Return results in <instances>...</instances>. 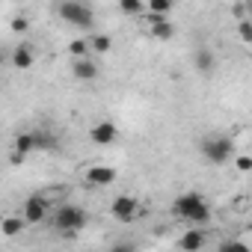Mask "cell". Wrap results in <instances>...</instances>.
<instances>
[{
  "label": "cell",
  "mask_w": 252,
  "mask_h": 252,
  "mask_svg": "<svg viewBox=\"0 0 252 252\" xmlns=\"http://www.w3.org/2000/svg\"><path fill=\"white\" fill-rule=\"evenodd\" d=\"M172 217H178V220H184V222H193V228H202V225L211 220V205L205 202L202 193L187 190V193H181V196L172 202Z\"/></svg>",
  "instance_id": "1"
},
{
  "label": "cell",
  "mask_w": 252,
  "mask_h": 252,
  "mask_svg": "<svg viewBox=\"0 0 252 252\" xmlns=\"http://www.w3.org/2000/svg\"><path fill=\"white\" fill-rule=\"evenodd\" d=\"M51 222H54V228H57L65 240H74V234H77L80 228H86L89 217H86V211H83L80 205H60V208L51 214Z\"/></svg>",
  "instance_id": "2"
},
{
  "label": "cell",
  "mask_w": 252,
  "mask_h": 252,
  "mask_svg": "<svg viewBox=\"0 0 252 252\" xmlns=\"http://www.w3.org/2000/svg\"><path fill=\"white\" fill-rule=\"evenodd\" d=\"M60 18L77 30H92L95 27V9L86 6V3H77V0H68V3H60L57 6Z\"/></svg>",
  "instance_id": "3"
},
{
  "label": "cell",
  "mask_w": 252,
  "mask_h": 252,
  "mask_svg": "<svg viewBox=\"0 0 252 252\" xmlns=\"http://www.w3.org/2000/svg\"><path fill=\"white\" fill-rule=\"evenodd\" d=\"M199 152H202V158H205L208 163L222 166V163L231 160V155H234V143H231L228 137H205V140L199 143Z\"/></svg>",
  "instance_id": "4"
},
{
  "label": "cell",
  "mask_w": 252,
  "mask_h": 252,
  "mask_svg": "<svg viewBox=\"0 0 252 252\" xmlns=\"http://www.w3.org/2000/svg\"><path fill=\"white\" fill-rule=\"evenodd\" d=\"M51 217V202L45 199V196H30L27 202H24V208H21V220L27 222V225H39V222H45Z\"/></svg>",
  "instance_id": "5"
},
{
  "label": "cell",
  "mask_w": 252,
  "mask_h": 252,
  "mask_svg": "<svg viewBox=\"0 0 252 252\" xmlns=\"http://www.w3.org/2000/svg\"><path fill=\"white\" fill-rule=\"evenodd\" d=\"M140 202L134 199V196H116L113 199V205H110V214H113V220H119V222H134L137 217H140Z\"/></svg>",
  "instance_id": "6"
},
{
  "label": "cell",
  "mask_w": 252,
  "mask_h": 252,
  "mask_svg": "<svg viewBox=\"0 0 252 252\" xmlns=\"http://www.w3.org/2000/svg\"><path fill=\"white\" fill-rule=\"evenodd\" d=\"M89 140H92L95 146H101V149L116 146V140H119V128H116L110 119H101V122H95L92 128H89Z\"/></svg>",
  "instance_id": "7"
},
{
  "label": "cell",
  "mask_w": 252,
  "mask_h": 252,
  "mask_svg": "<svg viewBox=\"0 0 252 252\" xmlns=\"http://www.w3.org/2000/svg\"><path fill=\"white\" fill-rule=\"evenodd\" d=\"M83 181H86L89 187H95V190L110 187V184L116 181V169H113V166H92V169H86Z\"/></svg>",
  "instance_id": "8"
},
{
  "label": "cell",
  "mask_w": 252,
  "mask_h": 252,
  "mask_svg": "<svg viewBox=\"0 0 252 252\" xmlns=\"http://www.w3.org/2000/svg\"><path fill=\"white\" fill-rule=\"evenodd\" d=\"M205 240H208L205 228H187V231L178 237V249H181V252H202V249H205Z\"/></svg>",
  "instance_id": "9"
},
{
  "label": "cell",
  "mask_w": 252,
  "mask_h": 252,
  "mask_svg": "<svg viewBox=\"0 0 252 252\" xmlns=\"http://www.w3.org/2000/svg\"><path fill=\"white\" fill-rule=\"evenodd\" d=\"M71 74H74L77 80H95V77L101 74V68H98V63H95L92 57H86V60H74V63H71Z\"/></svg>",
  "instance_id": "10"
},
{
  "label": "cell",
  "mask_w": 252,
  "mask_h": 252,
  "mask_svg": "<svg viewBox=\"0 0 252 252\" xmlns=\"http://www.w3.org/2000/svg\"><path fill=\"white\" fill-rule=\"evenodd\" d=\"M12 65L18 68V71H27V68H33V63H36V54H33V45H18L15 51H12Z\"/></svg>",
  "instance_id": "11"
},
{
  "label": "cell",
  "mask_w": 252,
  "mask_h": 252,
  "mask_svg": "<svg viewBox=\"0 0 252 252\" xmlns=\"http://www.w3.org/2000/svg\"><path fill=\"white\" fill-rule=\"evenodd\" d=\"M193 65H196L199 74H214V68H217V57H214V51H211V48H196V54H193Z\"/></svg>",
  "instance_id": "12"
},
{
  "label": "cell",
  "mask_w": 252,
  "mask_h": 252,
  "mask_svg": "<svg viewBox=\"0 0 252 252\" xmlns=\"http://www.w3.org/2000/svg\"><path fill=\"white\" fill-rule=\"evenodd\" d=\"M149 33H152L158 42H169V39L175 36V27H172L166 18H152V24H149Z\"/></svg>",
  "instance_id": "13"
},
{
  "label": "cell",
  "mask_w": 252,
  "mask_h": 252,
  "mask_svg": "<svg viewBox=\"0 0 252 252\" xmlns=\"http://www.w3.org/2000/svg\"><path fill=\"white\" fill-rule=\"evenodd\" d=\"M57 137L51 131H33V152H54Z\"/></svg>",
  "instance_id": "14"
},
{
  "label": "cell",
  "mask_w": 252,
  "mask_h": 252,
  "mask_svg": "<svg viewBox=\"0 0 252 252\" xmlns=\"http://www.w3.org/2000/svg\"><path fill=\"white\" fill-rule=\"evenodd\" d=\"M30 152H33V131L15 134V140H12V155H18V158H27Z\"/></svg>",
  "instance_id": "15"
},
{
  "label": "cell",
  "mask_w": 252,
  "mask_h": 252,
  "mask_svg": "<svg viewBox=\"0 0 252 252\" xmlns=\"http://www.w3.org/2000/svg\"><path fill=\"white\" fill-rule=\"evenodd\" d=\"M24 220L21 217H6L3 222H0V234H3V237H18L21 231H24Z\"/></svg>",
  "instance_id": "16"
},
{
  "label": "cell",
  "mask_w": 252,
  "mask_h": 252,
  "mask_svg": "<svg viewBox=\"0 0 252 252\" xmlns=\"http://www.w3.org/2000/svg\"><path fill=\"white\" fill-rule=\"evenodd\" d=\"M110 48H113V39H110L107 33L89 36V51H95V54H110Z\"/></svg>",
  "instance_id": "17"
},
{
  "label": "cell",
  "mask_w": 252,
  "mask_h": 252,
  "mask_svg": "<svg viewBox=\"0 0 252 252\" xmlns=\"http://www.w3.org/2000/svg\"><path fill=\"white\" fill-rule=\"evenodd\" d=\"M146 9L152 12V18H166L169 9H172V3H169V0H149Z\"/></svg>",
  "instance_id": "18"
},
{
  "label": "cell",
  "mask_w": 252,
  "mask_h": 252,
  "mask_svg": "<svg viewBox=\"0 0 252 252\" xmlns=\"http://www.w3.org/2000/svg\"><path fill=\"white\" fill-rule=\"evenodd\" d=\"M68 51H71L74 60H86V57H92V51H89V39H74V42L68 45Z\"/></svg>",
  "instance_id": "19"
},
{
  "label": "cell",
  "mask_w": 252,
  "mask_h": 252,
  "mask_svg": "<svg viewBox=\"0 0 252 252\" xmlns=\"http://www.w3.org/2000/svg\"><path fill=\"white\" fill-rule=\"evenodd\" d=\"M119 9H122L125 15H140V12L146 9V3H143V0H122Z\"/></svg>",
  "instance_id": "20"
},
{
  "label": "cell",
  "mask_w": 252,
  "mask_h": 252,
  "mask_svg": "<svg viewBox=\"0 0 252 252\" xmlns=\"http://www.w3.org/2000/svg\"><path fill=\"white\" fill-rule=\"evenodd\" d=\"M217 252H249V246H246L243 240H234V237H231V240H222V243L217 246Z\"/></svg>",
  "instance_id": "21"
},
{
  "label": "cell",
  "mask_w": 252,
  "mask_h": 252,
  "mask_svg": "<svg viewBox=\"0 0 252 252\" xmlns=\"http://www.w3.org/2000/svg\"><path fill=\"white\" fill-rule=\"evenodd\" d=\"M237 30H240V39L249 45L252 42V27H249V18H243V21H237Z\"/></svg>",
  "instance_id": "22"
},
{
  "label": "cell",
  "mask_w": 252,
  "mask_h": 252,
  "mask_svg": "<svg viewBox=\"0 0 252 252\" xmlns=\"http://www.w3.org/2000/svg\"><path fill=\"white\" fill-rule=\"evenodd\" d=\"M9 27H12V30H15V33H24V30H27V27H30V21H27V18H24V15H15V18H12V24H9Z\"/></svg>",
  "instance_id": "23"
},
{
  "label": "cell",
  "mask_w": 252,
  "mask_h": 252,
  "mask_svg": "<svg viewBox=\"0 0 252 252\" xmlns=\"http://www.w3.org/2000/svg\"><path fill=\"white\" fill-rule=\"evenodd\" d=\"M234 166H237L240 172H249V169H252V158H249V155H240V158L234 160Z\"/></svg>",
  "instance_id": "24"
},
{
  "label": "cell",
  "mask_w": 252,
  "mask_h": 252,
  "mask_svg": "<svg viewBox=\"0 0 252 252\" xmlns=\"http://www.w3.org/2000/svg\"><path fill=\"white\" fill-rule=\"evenodd\" d=\"M110 252H137L131 243H116V246H110Z\"/></svg>",
  "instance_id": "25"
},
{
  "label": "cell",
  "mask_w": 252,
  "mask_h": 252,
  "mask_svg": "<svg viewBox=\"0 0 252 252\" xmlns=\"http://www.w3.org/2000/svg\"><path fill=\"white\" fill-rule=\"evenodd\" d=\"M3 63H6V54H3V51H0V68H3Z\"/></svg>",
  "instance_id": "26"
}]
</instances>
